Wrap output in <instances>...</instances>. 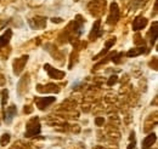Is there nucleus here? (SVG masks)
<instances>
[{
	"label": "nucleus",
	"instance_id": "nucleus-5",
	"mask_svg": "<svg viewBox=\"0 0 158 149\" xmlns=\"http://www.w3.org/2000/svg\"><path fill=\"white\" fill-rule=\"evenodd\" d=\"M44 68H45V70L48 72L49 76L52 78V79H62V78H64V72L52 68L50 64H45Z\"/></svg>",
	"mask_w": 158,
	"mask_h": 149
},
{
	"label": "nucleus",
	"instance_id": "nucleus-18",
	"mask_svg": "<svg viewBox=\"0 0 158 149\" xmlns=\"http://www.w3.org/2000/svg\"><path fill=\"white\" fill-rule=\"evenodd\" d=\"M116 42V38H110V40L106 41V49H111V46H113Z\"/></svg>",
	"mask_w": 158,
	"mask_h": 149
},
{
	"label": "nucleus",
	"instance_id": "nucleus-24",
	"mask_svg": "<svg viewBox=\"0 0 158 149\" xmlns=\"http://www.w3.org/2000/svg\"><path fill=\"white\" fill-rule=\"evenodd\" d=\"M140 39H141V37H140L139 34H136V37H135V40H134V41H135V44H140V42H142V40H140Z\"/></svg>",
	"mask_w": 158,
	"mask_h": 149
},
{
	"label": "nucleus",
	"instance_id": "nucleus-28",
	"mask_svg": "<svg viewBox=\"0 0 158 149\" xmlns=\"http://www.w3.org/2000/svg\"><path fill=\"white\" fill-rule=\"evenodd\" d=\"M76 1H78V0H76Z\"/></svg>",
	"mask_w": 158,
	"mask_h": 149
},
{
	"label": "nucleus",
	"instance_id": "nucleus-17",
	"mask_svg": "<svg viewBox=\"0 0 158 149\" xmlns=\"http://www.w3.org/2000/svg\"><path fill=\"white\" fill-rule=\"evenodd\" d=\"M9 142H10V135H9V133H4V135L1 136L0 144H1V146H6Z\"/></svg>",
	"mask_w": 158,
	"mask_h": 149
},
{
	"label": "nucleus",
	"instance_id": "nucleus-26",
	"mask_svg": "<svg viewBox=\"0 0 158 149\" xmlns=\"http://www.w3.org/2000/svg\"><path fill=\"white\" fill-rule=\"evenodd\" d=\"M128 149H135V141H133V143H130L128 146Z\"/></svg>",
	"mask_w": 158,
	"mask_h": 149
},
{
	"label": "nucleus",
	"instance_id": "nucleus-15",
	"mask_svg": "<svg viewBox=\"0 0 158 149\" xmlns=\"http://www.w3.org/2000/svg\"><path fill=\"white\" fill-rule=\"evenodd\" d=\"M142 52H145V47H138V49H131L127 52V56L128 57H135L141 55Z\"/></svg>",
	"mask_w": 158,
	"mask_h": 149
},
{
	"label": "nucleus",
	"instance_id": "nucleus-7",
	"mask_svg": "<svg viewBox=\"0 0 158 149\" xmlns=\"http://www.w3.org/2000/svg\"><path fill=\"white\" fill-rule=\"evenodd\" d=\"M29 24L32 28H37V29H41L46 26V18L45 17H40V16H37L34 18L29 19Z\"/></svg>",
	"mask_w": 158,
	"mask_h": 149
},
{
	"label": "nucleus",
	"instance_id": "nucleus-6",
	"mask_svg": "<svg viewBox=\"0 0 158 149\" xmlns=\"http://www.w3.org/2000/svg\"><path fill=\"white\" fill-rule=\"evenodd\" d=\"M55 97H41L39 99H37V106H38V108H39L40 111H44V109H46L51 103H54L55 102Z\"/></svg>",
	"mask_w": 158,
	"mask_h": 149
},
{
	"label": "nucleus",
	"instance_id": "nucleus-23",
	"mask_svg": "<svg viewBox=\"0 0 158 149\" xmlns=\"http://www.w3.org/2000/svg\"><path fill=\"white\" fill-rule=\"evenodd\" d=\"M107 51H108V49H105V50H102V51L100 52V54H99V55H98V56H95V58H94V59H99L100 57H101V56H103V55H105V54H106Z\"/></svg>",
	"mask_w": 158,
	"mask_h": 149
},
{
	"label": "nucleus",
	"instance_id": "nucleus-27",
	"mask_svg": "<svg viewBox=\"0 0 158 149\" xmlns=\"http://www.w3.org/2000/svg\"><path fill=\"white\" fill-rule=\"evenodd\" d=\"M51 21H52L54 23H61V22H62V19L61 18H55V17H54V18H51Z\"/></svg>",
	"mask_w": 158,
	"mask_h": 149
},
{
	"label": "nucleus",
	"instance_id": "nucleus-4",
	"mask_svg": "<svg viewBox=\"0 0 158 149\" xmlns=\"http://www.w3.org/2000/svg\"><path fill=\"white\" fill-rule=\"evenodd\" d=\"M27 61H28V56H27V55L20 57V58H16V59L14 61V73H15V74L20 75L21 73H22V70H23V68H24Z\"/></svg>",
	"mask_w": 158,
	"mask_h": 149
},
{
	"label": "nucleus",
	"instance_id": "nucleus-21",
	"mask_svg": "<svg viewBox=\"0 0 158 149\" xmlns=\"http://www.w3.org/2000/svg\"><path fill=\"white\" fill-rule=\"evenodd\" d=\"M103 123H105V119L103 118H96L95 119V124L98 125V126H101V125H103Z\"/></svg>",
	"mask_w": 158,
	"mask_h": 149
},
{
	"label": "nucleus",
	"instance_id": "nucleus-19",
	"mask_svg": "<svg viewBox=\"0 0 158 149\" xmlns=\"http://www.w3.org/2000/svg\"><path fill=\"white\" fill-rule=\"evenodd\" d=\"M7 97H9L7 90H4V91H2V98H1V104H2V106H5V103H6V101H7Z\"/></svg>",
	"mask_w": 158,
	"mask_h": 149
},
{
	"label": "nucleus",
	"instance_id": "nucleus-12",
	"mask_svg": "<svg viewBox=\"0 0 158 149\" xmlns=\"http://www.w3.org/2000/svg\"><path fill=\"white\" fill-rule=\"evenodd\" d=\"M100 24H101V21H100V19H98V21L94 23V26H93V29H91V32H90V35H89V39H90V40H94V39H96L98 37H100V35H101Z\"/></svg>",
	"mask_w": 158,
	"mask_h": 149
},
{
	"label": "nucleus",
	"instance_id": "nucleus-22",
	"mask_svg": "<svg viewBox=\"0 0 158 149\" xmlns=\"http://www.w3.org/2000/svg\"><path fill=\"white\" fill-rule=\"evenodd\" d=\"M120 57H123V54H118L117 56L113 57L112 59H113V62H114V63H119V62H120Z\"/></svg>",
	"mask_w": 158,
	"mask_h": 149
},
{
	"label": "nucleus",
	"instance_id": "nucleus-16",
	"mask_svg": "<svg viewBox=\"0 0 158 149\" xmlns=\"http://www.w3.org/2000/svg\"><path fill=\"white\" fill-rule=\"evenodd\" d=\"M151 34H152V37H151V44L153 45L155 41H156V39H157V22H153V28L151 30Z\"/></svg>",
	"mask_w": 158,
	"mask_h": 149
},
{
	"label": "nucleus",
	"instance_id": "nucleus-13",
	"mask_svg": "<svg viewBox=\"0 0 158 149\" xmlns=\"http://www.w3.org/2000/svg\"><path fill=\"white\" fill-rule=\"evenodd\" d=\"M11 35H12V30H11V29H7V30L0 37V50H1L2 47H5V46L9 44L10 39H11Z\"/></svg>",
	"mask_w": 158,
	"mask_h": 149
},
{
	"label": "nucleus",
	"instance_id": "nucleus-11",
	"mask_svg": "<svg viewBox=\"0 0 158 149\" xmlns=\"http://www.w3.org/2000/svg\"><path fill=\"white\" fill-rule=\"evenodd\" d=\"M156 135L155 133H150L148 136H146L142 141V149H148L155 142H156Z\"/></svg>",
	"mask_w": 158,
	"mask_h": 149
},
{
	"label": "nucleus",
	"instance_id": "nucleus-14",
	"mask_svg": "<svg viewBox=\"0 0 158 149\" xmlns=\"http://www.w3.org/2000/svg\"><path fill=\"white\" fill-rule=\"evenodd\" d=\"M45 89H41L40 86L37 87V90L39 91V92H59L60 89L59 86H56V85H54V84H49V85H46V86H44Z\"/></svg>",
	"mask_w": 158,
	"mask_h": 149
},
{
	"label": "nucleus",
	"instance_id": "nucleus-25",
	"mask_svg": "<svg viewBox=\"0 0 158 149\" xmlns=\"http://www.w3.org/2000/svg\"><path fill=\"white\" fill-rule=\"evenodd\" d=\"M32 112V108H31V106H27V107H24V113H31Z\"/></svg>",
	"mask_w": 158,
	"mask_h": 149
},
{
	"label": "nucleus",
	"instance_id": "nucleus-2",
	"mask_svg": "<svg viewBox=\"0 0 158 149\" xmlns=\"http://www.w3.org/2000/svg\"><path fill=\"white\" fill-rule=\"evenodd\" d=\"M40 133V124H39V119L35 116V118H32L28 124H27V127H26V137H33V136H37Z\"/></svg>",
	"mask_w": 158,
	"mask_h": 149
},
{
	"label": "nucleus",
	"instance_id": "nucleus-10",
	"mask_svg": "<svg viewBox=\"0 0 158 149\" xmlns=\"http://www.w3.org/2000/svg\"><path fill=\"white\" fill-rule=\"evenodd\" d=\"M147 26V19L145 17H136L133 22V29L134 30H140Z\"/></svg>",
	"mask_w": 158,
	"mask_h": 149
},
{
	"label": "nucleus",
	"instance_id": "nucleus-9",
	"mask_svg": "<svg viewBox=\"0 0 158 149\" xmlns=\"http://www.w3.org/2000/svg\"><path fill=\"white\" fill-rule=\"evenodd\" d=\"M28 86H29V75L26 74L21 79L20 84H19V93L23 95L24 92L28 91Z\"/></svg>",
	"mask_w": 158,
	"mask_h": 149
},
{
	"label": "nucleus",
	"instance_id": "nucleus-3",
	"mask_svg": "<svg viewBox=\"0 0 158 149\" xmlns=\"http://www.w3.org/2000/svg\"><path fill=\"white\" fill-rule=\"evenodd\" d=\"M119 19V9L116 2H112L110 6V16H108V23L116 24Z\"/></svg>",
	"mask_w": 158,
	"mask_h": 149
},
{
	"label": "nucleus",
	"instance_id": "nucleus-8",
	"mask_svg": "<svg viewBox=\"0 0 158 149\" xmlns=\"http://www.w3.org/2000/svg\"><path fill=\"white\" fill-rule=\"evenodd\" d=\"M17 114V108L15 106H10L6 108V112H5V123L6 124H11L12 119L16 116Z\"/></svg>",
	"mask_w": 158,
	"mask_h": 149
},
{
	"label": "nucleus",
	"instance_id": "nucleus-1",
	"mask_svg": "<svg viewBox=\"0 0 158 149\" xmlns=\"http://www.w3.org/2000/svg\"><path fill=\"white\" fill-rule=\"evenodd\" d=\"M106 6V0H91L89 2V11L93 16H100L103 14Z\"/></svg>",
	"mask_w": 158,
	"mask_h": 149
},
{
	"label": "nucleus",
	"instance_id": "nucleus-20",
	"mask_svg": "<svg viewBox=\"0 0 158 149\" xmlns=\"http://www.w3.org/2000/svg\"><path fill=\"white\" fill-rule=\"evenodd\" d=\"M117 79H118V78H117V75H113V76H111V78H110V80H108V83H107V85H108V86H112L113 84H116Z\"/></svg>",
	"mask_w": 158,
	"mask_h": 149
}]
</instances>
